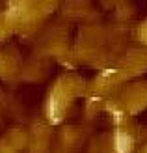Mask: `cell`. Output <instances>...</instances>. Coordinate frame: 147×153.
Listing matches in <instances>:
<instances>
[{
	"mask_svg": "<svg viewBox=\"0 0 147 153\" xmlns=\"http://www.w3.org/2000/svg\"><path fill=\"white\" fill-rule=\"evenodd\" d=\"M114 148H115V153H130L132 149V140H130V136L117 131L115 133V138H114Z\"/></svg>",
	"mask_w": 147,
	"mask_h": 153,
	"instance_id": "6da1fadb",
	"label": "cell"
}]
</instances>
